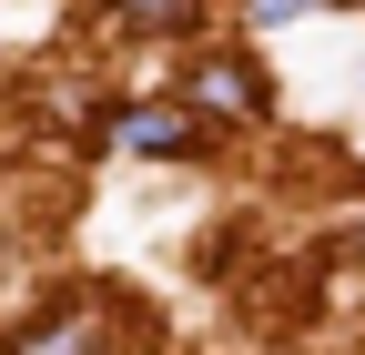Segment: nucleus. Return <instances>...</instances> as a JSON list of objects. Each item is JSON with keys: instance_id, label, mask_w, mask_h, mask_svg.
Here are the masks:
<instances>
[{"instance_id": "3", "label": "nucleus", "mask_w": 365, "mask_h": 355, "mask_svg": "<svg viewBox=\"0 0 365 355\" xmlns=\"http://www.w3.org/2000/svg\"><path fill=\"white\" fill-rule=\"evenodd\" d=\"M21 355H91V315H51V325H41Z\"/></svg>"}, {"instance_id": "5", "label": "nucleus", "mask_w": 365, "mask_h": 355, "mask_svg": "<svg viewBox=\"0 0 365 355\" xmlns=\"http://www.w3.org/2000/svg\"><path fill=\"white\" fill-rule=\"evenodd\" d=\"M244 11H254V21L274 31V21H304V11H314V0H244Z\"/></svg>"}, {"instance_id": "2", "label": "nucleus", "mask_w": 365, "mask_h": 355, "mask_svg": "<svg viewBox=\"0 0 365 355\" xmlns=\"http://www.w3.org/2000/svg\"><path fill=\"white\" fill-rule=\"evenodd\" d=\"M122 143H132V153H193V143H203V122H193V112H132V122H122Z\"/></svg>"}, {"instance_id": "4", "label": "nucleus", "mask_w": 365, "mask_h": 355, "mask_svg": "<svg viewBox=\"0 0 365 355\" xmlns=\"http://www.w3.org/2000/svg\"><path fill=\"white\" fill-rule=\"evenodd\" d=\"M112 11H122V21H143V31H173V21H193L203 0H112Z\"/></svg>"}, {"instance_id": "1", "label": "nucleus", "mask_w": 365, "mask_h": 355, "mask_svg": "<svg viewBox=\"0 0 365 355\" xmlns=\"http://www.w3.org/2000/svg\"><path fill=\"white\" fill-rule=\"evenodd\" d=\"M193 81H203V102H213V112H234V122L264 112V81H254V61H234V51H213Z\"/></svg>"}]
</instances>
